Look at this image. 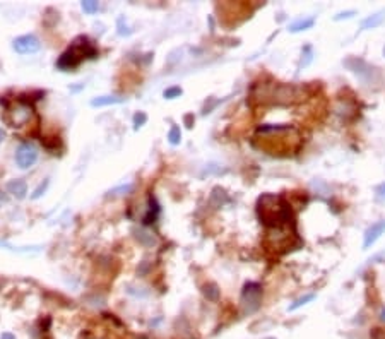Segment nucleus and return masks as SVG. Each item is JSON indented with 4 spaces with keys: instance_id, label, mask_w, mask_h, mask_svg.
Wrapping results in <instances>:
<instances>
[{
    "instance_id": "1",
    "label": "nucleus",
    "mask_w": 385,
    "mask_h": 339,
    "mask_svg": "<svg viewBox=\"0 0 385 339\" xmlns=\"http://www.w3.org/2000/svg\"><path fill=\"white\" fill-rule=\"evenodd\" d=\"M257 140L269 154H294L302 148V135L289 125H262L257 129Z\"/></svg>"
},
{
    "instance_id": "2",
    "label": "nucleus",
    "mask_w": 385,
    "mask_h": 339,
    "mask_svg": "<svg viewBox=\"0 0 385 339\" xmlns=\"http://www.w3.org/2000/svg\"><path fill=\"white\" fill-rule=\"evenodd\" d=\"M257 214L267 228L281 230L293 223L291 206L284 201L283 195L278 194H262L257 201Z\"/></svg>"
},
{
    "instance_id": "3",
    "label": "nucleus",
    "mask_w": 385,
    "mask_h": 339,
    "mask_svg": "<svg viewBox=\"0 0 385 339\" xmlns=\"http://www.w3.org/2000/svg\"><path fill=\"white\" fill-rule=\"evenodd\" d=\"M96 55L98 51L95 46L89 43L87 38L81 36L74 41L72 46L65 53H62V56H60L57 62V67L62 70H72L82 62V59H95Z\"/></svg>"
},
{
    "instance_id": "4",
    "label": "nucleus",
    "mask_w": 385,
    "mask_h": 339,
    "mask_svg": "<svg viewBox=\"0 0 385 339\" xmlns=\"http://www.w3.org/2000/svg\"><path fill=\"white\" fill-rule=\"evenodd\" d=\"M262 295H264V291H262V286L259 282H247L243 286L242 305L247 314H253L255 310H259L262 303Z\"/></svg>"
},
{
    "instance_id": "5",
    "label": "nucleus",
    "mask_w": 385,
    "mask_h": 339,
    "mask_svg": "<svg viewBox=\"0 0 385 339\" xmlns=\"http://www.w3.org/2000/svg\"><path fill=\"white\" fill-rule=\"evenodd\" d=\"M344 65L347 69L351 70L353 74H356L361 81L365 82H373V75H377V70L373 67H370L368 64L365 62V60L361 59H356V56H351V59H346L344 60Z\"/></svg>"
},
{
    "instance_id": "6",
    "label": "nucleus",
    "mask_w": 385,
    "mask_h": 339,
    "mask_svg": "<svg viewBox=\"0 0 385 339\" xmlns=\"http://www.w3.org/2000/svg\"><path fill=\"white\" fill-rule=\"evenodd\" d=\"M31 115H33V108L29 105H26V103L19 101L7 111V120L9 124H11V127H22L31 120Z\"/></svg>"
},
{
    "instance_id": "7",
    "label": "nucleus",
    "mask_w": 385,
    "mask_h": 339,
    "mask_svg": "<svg viewBox=\"0 0 385 339\" xmlns=\"http://www.w3.org/2000/svg\"><path fill=\"white\" fill-rule=\"evenodd\" d=\"M38 159V149L33 143H22L16 151V163L22 170L31 168Z\"/></svg>"
},
{
    "instance_id": "8",
    "label": "nucleus",
    "mask_w": 385,
    "mask_h": 339,
    "mask_svg": "<svg viewBox=\"0 0 385 339\" xmlns=\"http://www.w3.org/2000/svg\"><path fill=\"white\" fill-rule=\"evenodd\" d=\"M12 48L17 53H35L41 48V43L35 35H24L12 41Z\"/></svg>"
},
{
    "instance_id": "9",
    "label": "nucleus",
    "mask_w": 385,
    "mask_h": 339,
    "mask_svg": "<svg viewBox=\"0 0 385 339\" xmlns=\"http://www.w3.org/2000/svg\"><path fill=\"white\" fill-rule=\"evenodd\" d=\"M385 233V219H380L377 223H373L368 230L365 232V238H363V248H370L372 245L377 242V240L382 237Z\"/></svg>"
},
{
    "instance_id": "10",
    "label": "nucleus",
    "mask_w": 385,
    "mask_h": 339,
    "mask_svg": "<svg viewBox=\"0 0 385 339\" xmlns=\"http://www.w3.org/2000/svg\"><path fill=\"white\" fill-rule=\"evenodd\" d=\"M7 192L12 194L14 197H17V199H24L27 194V185L24 180L16 178V180H11L7 183Z\"/></svg>"
},
{
    "instance_id": "11",
    "label": "nucleus",
    "mask_w": 385,
    "mask_h": 339,
    "mask_svg": "<svg viewBox=\"0 0 385 339\" xmlns=\"http://www.w3.org/2000/svg\"><path fill=\"white\" fill-rule=\"evenodd\" d=\"M385 21V11H378L361 21V30H375Z\"/></svg>"
},
{
    "instance_id": "12",
    "label": "nucleus",
    "mask_w": 385,
    "mask_h": 339,
    "mask_svg": "<svg viewBox=\"0 0 385 339\" xmlns=\"http://www.w3.org/2000/svg\"><path fill=\"white\" fill-rule=\"evenodd\" d=\"M313 24H315V19L313 17H300L288 26V31H291V33L307 31V30H310V27H313Z\"/></svg>"
},
{
    "instance_id": "13",
    "label": "nucleus",
    "mask_w": 385,
    "mask_h": 339,
    "mask_svg": "<svg viewBox=\"0 0 385 339\" xmlns=\"http://www.w3.org/2000/svg\"><path fill=\"white\" fill-rule=\"evenodd\" d=\"M124 98L119 96H98L91 100V106H108V105H120L124 103Z\"/></svg>"
},
{
    "instance_id": "14",
    "label": "nucleus",
    "mask_w": 385,
    "mask_h": 339,
    "mask_svg": "<svg viewBox=\"0 0 385 339\" xmlns=\"http://www.w3.org/2000/svg\"><path fill=\"white\" fill-rule=\"evenodd\" d=\"M313 298H315V295L313 293H307V295H303V296H300V298H297L293 301V303L289 305L288 307V312H294V310H298V308H302L303 305H307V303H310Z\"/></svg>"
},
{
    "instance_id": "15",
    "label": "nucleus",
    "mask_w": 385,
    "mask_h": 339,
    "mask_svg": "<svg viewBox=\"0 0 385 339\" xmlns=\"http://www.w3.org/2000/svg\"><path fill=\"white\" fill-rule=\"evenodd\" d=\"M135 238H137L142 245H145V247H153V245H156V238H154L151 233L144 232V230H135Z\"/></svg>"
},
{
    "instance_id": "16",
    "label": "nucleus",
    "mask_w": 385,
    "mask_h": 339,
    "mask_svg": "<svg viewBox=\"0 0 385 339\" xmlns=\"http://www.w3.org/2000/svg\"><path fill=\"white\" fill-rule=\"evenodd\" d=\"M202 293L208 300L211 301H216L219 298V290H218V285H214V282H209V285H205L202 288Z\"/></svg>"
},
{
    "instance_id": "17",
    "label": "nucleus",
    "mask_w": 385,
    "mask_h": 339,
    "mask_svg": "<svg viewBox=\"0 0 385 339\" xmlns=\"http://www.w3.org/2000/svg\"><path fill=\"white\" fill-rule=\"evenodd\" d=\"M0 247L7 248V250L11 252H21V253H29V252H40L41 247H22V248H17V247H12L11 243H6V242H0Z\"/></svg>"
},
{
    "instance_id": "18",
    "label": "nucleus",
    "mask_w": 385,
    "mask_h": 339,
    "mask_svg": "<svg viewBox=\"0 0 385 339\" xmlns=\"http://www.w3.org/2000/svg\"><path fill=\"white\" fill-rule=\"evenodd\" d=\"M168 140H170L171 146H178L182 143V132H180V127L173 125L170 132H168Z\"/></svg>"
},
{
    "instance_id": "19",
    "label": "nucleus",
    "mask_w": 385,
    "mask_h": 339,
    "mask_svg": "<svg viewBox=\"0 0 385 339\" xmlns=\"http://www.w3.org/2000/svg\"><path fill=\"white\" fill-rule=\"evenodd\" d=\"M98 9H100V4L96 0H84L82 2V11L86 14H95L98 12Z\"/></svg>"
},
{
    "instance_id": "20",
    "label": "nucleus",
    "mask_w": 385,
    "mask_h": 339,
    "mask_svg": "<svg viewBox=\"0 0 385 339\" xmlns=\"http://www.w3.org/2000/svg\"><path fill=\"white\" fill-rule=\"evenodd\" d=\"M182 88H178V86H171V88H168V89H164V93H163V96L166 98V100H173V98H178V96H182Z\"/></svg>"
},
{
    "instance_id": "21",
    "label": "nucleus",
    "mask_w": 385,
    "mask_h": 339,
    "mask_svg": "<svg viewBox=\"0 0 385 339\" xmlns=\"http://www.w3.org/2000/svg\"><path fill=\"white\" fill-rule=\"evenodd\" d=\"M130 190H132V183H127V185H120V187L111 188V190L108 192V195H124Z\"/></svg>"
},
{
    "instance_id": "22",
    "label": "nucleus",
    "mask_w": 385,
    "mask_h": 339,
    "mask_svg": "<svg viewBox=\"0 0 385 339\" xmlns=\"http://www.w3.org/2000/svg\"><path fill=\"white\" fill-rule=\"evenodd\" d=\"M302 56H305V62L300 64V67H307L308 64H312V60H313V50H312V46H310V45L305 46Z\"/></svg>"
},
{
    "instance_id": "23",
    "label": "nucleus",
    "mask_w": 385,
    "mask_h": 339,
    "mask_svg": "<svg viewBox=\"0 0 385 339\" xmlns=\"http://www.w3.org/2000/svg\"><path fill=\"white\" fill-rule=\"evenodd\" d=\"M145 122H147V115L145 113H142V111H139V113H135L134 115V129L137 130L139 127H142Z\"/></svg>"
},
{
    "instance_id": "24",
    "label": "nucleus",
    "mask_w": 385,
    "mask_h": 339,
    "mask_svg": "<svg viewBox=\"0 0 385 339\" xmlns=\"http://www.w3.org/2000/svg\"><path fill=\"white\" fill-rule=\"evenodd\" d=\"M48 180H45L43 183H40V185L38 187H36V190L35 192H33V195H31V199H40V197L41 195H43L45 194V190H46V188H48Z\"/></svg>"
},
{
    "instance_id": "25",
    "label": "nucleus",
    "mask_w": 385,
    "mask_h": 339,
    "mask_svg": "<svg viewBox=\"0 0 385 339\" xmlns=\"http://www.w3.org/2000/svg\"><path fill=\"white\" fill-rule=\"evenodd\" d=\"M353 16H356V11H344V12H339V14H336L334 16V21H342V19H349V17H353Z\"/></svg>"
},
{
    "instance_id": "26",
    "label": "nucleus",
    "mask_w": 385,
    "mask_h": 339,
    "mask_svg": "<svg viewBox=\"0 0 385 339\" xmlns=\"http://www.w3.org/2000/svg\"><path fill=\"white\" fill-rule=\"evenodd\" d=\"M375 194H377V197L380 201H385V182L380 183V185H377V188H375Z\"/></svg>"
},
{
    "instance_id": "27",
    "label": "nucleus",
    "mask_w": 385,
    "mask_h": 339,
    "mask_svg": "<svg viewBox=\"0 0 385 339\" xmlns=\"http://www.w3.org/2000/svg\"><path fill=\"white\" fill-rule=\"evenodd\" d=\"M0 339H16V336H14V334H11V332H2Z\"/></svg>"
},
{
    "instance_id": "28",
    "label": "nucleus",
    "mask_w": 385,
    "mask_h": 339,
    "mask_svg": "<svg viewBox=\"0 0 385 339\" xmlns=\"http://www.w3.org/2000/svg\"><path fill=\"white\" fill-rule=\"evenodd\" d=\"M6 202H7V195L4 194V192H0V206L6 204Z\"/></svg>"
},
{
    "instance_id": "29",
    "label": "nucleus",
    "mask_w": 385,
    "mask_h": 339,
    "mask_svg": "<svg viewBox=\"0 0 385 339\" xmlns=\"http://www.w3.org/2000/svg\"><path fill=\"white\" fill-rule=\"evenodd\" d=\"M380 320H382V322H385V307L382 308V312H380Z\"/></svg>"
},
{
    "instance_id": "30",
    "label": "nucleus",
    "mask_w": 385,
    "mask_h": 339,
    "mask_svg": "<svg viewBox=\"0 0 385 339\" xmlns=\"http://www.w3.org/2000/svg\"><path fill=\"white\" fill-rule=\"evenodd\" d=\"M4 137H6V132H4L2 129H0V143L4 140Z\"/></svg>"
},
{
    "instance_id": "31",
    "label": "nucleus",
    "mask_w": 385,
    "mask_h": 339,
    "mask_svg": "<svg viewBox=\"0 0 385 339\" xmlns=\"http://www.w3.org/2000/svg\"><path fill=\"white\" fill-rule=\"evenodd\" d=\"M383 56H385V46H383Z\"/></svg>"
},
{
    "instance_id": "32",
    "label": "nucleus",
    "mask_w": 385,
    "mask_h": 339,
    "mask_svg": "<svg viewBox=\"0 0 385 339\" xmlns=\"http://www.w3.org/2000/svg\"><path fill=\"white\" fill-rule=\"evenodd\" d=\"M267 339H274V337H267Z\"/></svg>"
}]
</instances>
